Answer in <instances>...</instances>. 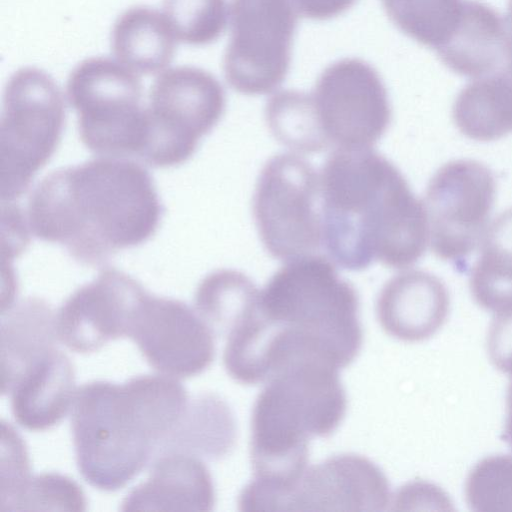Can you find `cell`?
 Masks as SVG:
<instances>
[{
  "mask_svg": "<svg viewBox=\"0 0 512 512\" xmlns=\"http://www.w3.org/2000/svg\"><path fill=\"white\" fill-rule=\"evenodd\" d=\"M496 182L491 170L472 159L452 160L430 179L425 194L433 253L457 266L482 239L491 215Z\"/></svg>",
  "mask_w": 512,
  "mask_h": 512,
  "instance_id": "cell-12",
  "label": "cell"
},
{
  "mask_svg": "<svg viewBox=\"0 0 512 512\" xmlns=\"http://www.w3.org/2000/svg\"><path fill=\"white\" fill-rule=\"evenodd\" d=\"M460 132L477 141H493L512 132V73L474 78L458 94L452 109Z\"/></svg>",
  "mask_w": 512,
  "mask_h": 512,
  "instance_id": "cell-21",
  "label": "cell"
},
{
  "mask_svg": "<svg viewBox=\"0 0 512 512\" xmlns=\"http://www.w3.org/2000/svg\"><path fill=\"white\" fill-rule=\"evenodd\" d=\"M505 22L507 29V69L512 73V0L509 2Z\"/></svg>",
  "mask_w": 512,
  "mask_h": 512,
  "instance_id": "cell-33",
  "label": "cell"
},
{
  "mask_svg": "<svg viewBox=\"0 0 512 512\" xmlns=\"http://www.w3.org/2000/svg\"><path fill=\"white\" fill-rule=\"evenodd\" d=\"M189 400L183 385L163 374L85 383L70 419L79 473L100 490L121 489L156 457Z\"/></svg>",
  "mask_w": 512,
  "mask_h": 512,
  "instance_id": "cell-3",
  "label": "cell"
},
{
  "mask_svg": "<svg viewBox=\"0 0 512 512\" xmlns=\"http://www.w3.org/2000/svg\"><path fill=\"white\" fill-rule=\"evenodd\" d=\"M253 216L262 244L282 261L316 254L322 246L320 174L293 153L271 157L253 195Z\"/></svg>",
  "mask_w": 512,
  "mask_h": 512,
  "instance_id": "cell-9",
  "label": "cell"
},
{
  "mask_svg": "<svg viewBox=\"0 0 512 512\" xmlns=\"http://www.w3.org/2000/svg\"><path fill=\"white\" fill-rule=\"evenodd\" d=\"M86 498L81 487L59 473L30 476L11 511H85Z\"/></svg>",
  "mask_w": 512,
  "mask_h": 512,
  "instance_id": "cell-29",
  "label": "cell"
},
{
  "mask_svg": "<svg viewBox=\"0 0 512 512\" xmlns=\"http://www.w3.org/2000/svg\"><path fill=\"white\" fill-rule=\"evenodd\" d=\"M147 292L130 275L115 268L103 269L58 309V340L70 350L86 354L111 340L129 337L135 312Z\"/></svg>",
  "mask_w": 512,
  "mask_h": 512,
  "instance_id": "cell-14",
  "label": "cell"
},
{
  "mask_svg": "<svg viewBox=\"0 0 512 512\" xmlns=\"http://www.w3.org/2000/svg\"><path fill=\"white\" fill-rule=\"evenodd\" d=\"M129 338L154 370L173 378L198 375L215 357V335L195 309L149 292L135 312Z\"/></svg>",
  "mask_w": 512,
  "mask_h": 512,
  "instance_id": "cell-13",
  "label": "cell"
},
{
  "mask_svg": "<svg viewBox=\"0 0 512 512\" xmlns=\"http://www.w3.org/2000/svg\"><path fill=\"white\" fill-rule=\"evenodd\" d=\"M470 290L487 310H512V208L501 213L486 232L471 270Z\"/></svg>",
  "mask_w": 512,
  "mask_h": 512,
  "instance_id": "cell-24",
  "label": "cell"
},
{
  "mask_svg": "<svg viewBox=\"0 0 512 512\" xmlns=\"http://www.w3.org/2000/svg\"><path fill=\"white\" fill-rule=\"evenodd\" d=\"M75 370L69 357L54 348L30 365L9 390L15 421L41 431L60 423L72 408Z\"/></svg>",
  "mask_w": 512,
  "mask_h": 512,
  "instance_id": "cell-18",
  "label": "cell"
},
{
  "mask_svg": "<svg viewBox=\"0 0 512 512\" xmlns=\"http://www.w3.org/2000/svg\"><path fill=\"white\" fill-rule=\"evenodd\" d=\"M2 430L5 428L2 426ZM7 448L3 449L7 452L5 456L2 453V475H1V500L0 511H11L13 504L21 493L25 484L27 483L30 475L28 455L23 444L22 439L15 433V431L8 425Z\"/></svg>",
  "mask_w": 512,
  "mask_h": 512,
  "instance_id": "cell-30",
  "label": "cell"
},
{
  "mask_svg": "<svg viewBox=\"0 0 512 512\" xmlns=\"http://www.w3.org/2000/svg\"><path fill=\"white\" fill-rule=\"evenodd\" d=\"M259 308L278 339L318 353L338 368L361 349L358 294L323 256L287 261L260 291Z\"/></svg>",
  "mask_w": 512,
  "mask_h": 512,
  "instance_id": "cell-5",
  "label": "cell"
},
{
  "mask_svg": "<svg viewBox=\"0 0 512 512\" xmlns=\"http://www.w3.org/2000/svg\"><path fill=\"white\" fill-rule=\"evenodd\" d=\"M322 247L336 265L415 264L428 240L425 206L401 171L370 148L336 149L320 173Z\"/></svg>",
  "mask_w": 512,
  "mask_h": 512,
  "instance_id": "cell-2",
  "label": "cell"
},
{
  "mask_svg": "<svg viewBox=\"0 0 512 512\" xmlns=\"http://www.w3.org/2000/svg\"><path fill=\"white\" fill-rule=\"evenodd\" d=\"M407 36L443 55L467 25L475 0H382Z\"/></svg>",
  "mask_w": 512,
  "mask_h": 512,
  "instance_id": "cell-23",
  "label": "cell"
},
{
  "mask_svg": "<svg viewBox=\"0 0 512 512\" xmlns=\"http://www.w3.org/2000/svg\"><path fill=\"white\" fill-rule=\"evenodd\" d=\"M260 290L244 273L219 269L199 283L194 308L216 336L227 337L257 307Z\"/></svg>",
  "mask_w": 512,
  "mask_h": 512,
  "instance_id": "cell-25",
  "label": "cell"
},
{
  "mask_svg": "<svg viewBox=\"0 0 512 512\" xmlns=\"http://www.w3.org/2000/svg\"><path fill=\"white\" fill-rule=\"evenodd\" d=\"M176 37L164 14L136 6L123 12L111 33V50L117 61L137 74H155L167 67L175 54Z\"/></svg>",
  "mask_w": 512,
  "mask_h": 512,
  "instance_id": "cell-20",
  "label": "cell"
},
{
  "mask_svg": "<svg viewBox=\"0 0 512 512\" xmlns=\"http://www.w3.org/2000/svg\"><path fill=\"white\" fill-rule=\"evenodd\" d=\"M504 437L512 449V381L509 385L507 394V419L505 425Z\"/></svg>",
  "mask_w": 512,
  "mask_h": 512,
  "instance_id": "cell-34",
  "label": "cell"
},
{
  "mask_svg": "<svg viewBox=\"0 0 512 512\" xmlns=\"http://www.w3.org/2000/svg\"><path fill=\"white\" fill-rule=\"evenodd\" d=\"M296 25L291 0H232L231 37L223 59L227 83L246 95L279 87L289 70Z\"/></svg>",
  "mask_w": 512,
  "mask_h": 512,
  "instance_id": "cell-10",
  "label": "cell"
},
{
  "mask_svg": "<svg viewBox=\"0 0 512 512\" xmlns=\"http://www.w3.org/2000/svg\"><path fill=\"white\" fill-rule=\"evenodd\" d=\"M465 497L473 511H512V456L478 462L467 477Z\"/></svg>",
  "mask_w": 512,
  "mask_h": 512,
  "instance_id": "cell-28",
  "label": "cell"
},
{
  "mask_svg": "<svg viewBox=\"0 0 512 512\" xmlns=\"http://www.w3.org/2000/svg\"><path fill=\"white\" fill-rule=\"evenodd\" d=\"M65 103L54 79L35 67L9 78L1 115V198L12 203L55 152L64 128Z\"/></svg>",
  "mask_w": 512,
  "mask_h": 512,
  "instance_id": "cell-6",
  "label": "cell"
},
{
  "mask_svg": "<svg viewBox=\"0 0 512 512\" xmlns=\"http://www.w3.org/2000/svg\"><path fill=\"white\" fill-rule=\"evenodd\" d=\"M234 440L235 422L227 404L213 394H201L189 400L157 456L179 452L217 459L229 452Z\"/></svg>",
  "mask_w": 512,
  "mask_h": 512,
  "instance_id": "cell-22",
  "label": "cell"
},
{
  "mask_svg": "<svg viewBox=\"0 0 512 512\" xmlns=\"http://www.w3.org/2000/svg\"><path fill=\"white\" fill-rule=\"evenodd\" d=\"M356 0H293L298 12L306 18L326 20L349 9Z\"/></svg>",
  "mask_w": 512,
  "mask_h": 512,
  "instance_id": "cell-32",
  "label": "cell"
},
{
  "mask_svg": "<svg viewBox=\"0 0 512 512\" xmlns=\"http://www.w3.org/2000/svg\"><path fill=\"white\" fill-rule=\"evenodd\" d=\"M389 502L382 470L361 455L341 454L306 468L283 511H382Z\"/></svg>",
  "mask_w": 512,
  "mask_h": 512,
  "instance_id": "cell-15",
  "label": "cell"
},
{
  "mask_svg": "<svg viewBox=\"0 0 512 512\" xmlns=\"http://www.w3.org/2000/svg\"><path fill=\"white\" fill-rule=\"evenodd\" d=\"M162 214L146 168L102 156L46 175L30 194L24 220L37 239L62 245L82 264L99 266L151 238Z\"/></svg>",
  "mask_w": 512,
  "mask_h": 512,
  "instance_id": "cell-1",
  "label": "cell"
},
{
  "mask_svg": "<svg viewBox=\"0 0 512 512\" xmlns=\"http://www.w3.org/2000/svg\"><path fill=\"white\" fill-rule=\"evenodd\" d=\"M265 120L274 138L302 153H319L329 147L319 128L310 93L283 90L266 103Z\"/></svg>",
  "mask_w": 512,
  "mask_h": 512,
  "instance_id": "cell-26",
  "label": "cell"
},
{
  "mask_svg": "<svg viewBox=\"0 0 512 512\" xmlns=\"http://www.w3.org/2000/svg\"><path fill=\"white\" fill-rule=\"evenodd\" d=\"M487 344L493 364L512 375V310L496 313L489 329Z\"/></svg>",
  "mask_w": 512,
  "mask_h": 512,
  "instance_id": "cell-31",
  "label": "cell"
},
{
  "mask_svg": "<svg viewBox=\"0 0 512 512\" xmlns=\"http://www.w3.org/2000/svg\"><path fill=\"white\" fill-rule=\"evenodd\" d=\"M449 305V293L441 279L423 270H409L384 284L376 314L386 333L417 342L430 338L443 326Z\"/></svg>",
  "mask_w": 512,
  "mask_h": 512,
  "instance_id": "cell-16",
  "label": "cell"
},
{
  "mask_svg": "<svg viewBox=\"0 0 512 512\" xmlns=\"http://www.w3.org/2000/svg\"><path fill=\"white\" fill-rule=\"evenodd\" d=\"M212 477L196 456L170 452L154 458L147 480L122 501V511H211Z\"/></svg>",
  "mask_w": 512,
  "mask_h": 512,
  "instance_id": "cell-17",
  "label": "cell"
},
{
  "mask_svg": "<svg viewBox=\"0 0 512 512\" xmlns=\"http://www.w3.org/2000/svg\"><path fill=\"white\" fill-rule=\"evenodd\" d=\"M163 10L176 39L189 45L214 42L227 22L226 0H164Z\"/></svg>",
  "mask_w": 512,
  "mask_h": 512,
  "instance_id": "cell-27",
  "label": "cell"
},
{
  "mask_svg": "<svg viewBox=\"0 0 512 512\" xmlns=\"http://www.w3.org/2000/svg\"><path fill=\"white\" fill-rule=\"evenodd\" d=\"M55 314L49 304L28 297L2 313L1 392L6 394L36 360L56 348Z\"/></svg>",
  "mask_w": 512,
  "mask_h": 512,
  "instance_id": "cell-19",
  "label": "cell"
},
{
  "mask_svg": "<svg viewBox=\"0 0 512 512\" xmlns=\"http://www.w3.org/2000/svg\"><path fill=\"white\" fill-rule=\"evenodd\" d=\"M338 369L317 359L288 363L259 393L251 419L253 481L278 491L300 480L313 437L331 435L346 412Z\"/></svg>",
  "mask_w": 512,
  "mask_h": 512,
  "instance_id": "cell-4",
  "label": "cell"
},
{
  "mask_svg": "<svg viewBox=\"0 0 512 512\" xmlns=\"http://www.w3.org/2000/svg\"><path fill=\"white\" fill-rule=\"evenodd\" d=\"M67 96L82 143L106 157H138L146 133V103L137 73L113 59L92 57L70 73Z\"/></svg>",
  "mask_w": 512,
  "mask_h": 512,
  "instance_id": "cell-7",
  "label": "cell"
},
{
  "mask_svg": "<svg viewBox=\"0 0 512 512\" xmlns=\"http://www.w3.org/2000/svg\"><path fill=\"white\" fill-rule=\"evenodd\" d=\"M328 147L370 148L386 132L392 111L377 71L358 58L330 64L310 93Z\"/></svg>",
  "mask_w": 512,
  "mask_h": 512,
  "instance_id": "cell-11",
  "label": "cell"
},
{
  "mask_svg": "<svg viewBox=\"0 0 512 512\" xmlns=\"http://www.w3.org/2000/svg\"><path fill=\"white\" fill-rule=\"evenodd\" d=\"M225 91L209 72L178 66L153 82L146 103V133L139 158L153 167L187 161L221 119Z\"/></svg>",
  "mask_w": 512,
  "mask_h": 512,
  "instance_id": "cell-8",
  "label": "cell"
}]
</instances>
